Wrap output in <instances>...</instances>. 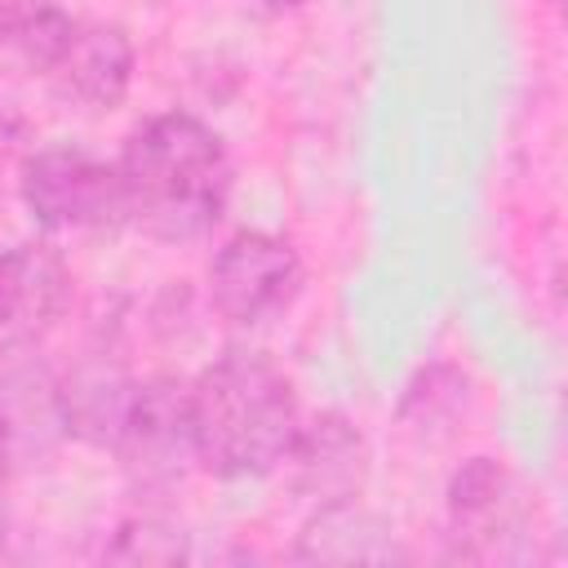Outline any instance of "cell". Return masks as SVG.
Returning a JSON list of instances; mask_svg holds the SVG:
<instances>
[{"mask_svg": "<svg viewBox=\"0 0 568 568\" xmlns=\"http://www.w3.org/2000/svg\"><path fill=\"white\" fill-rule=\"evenodd\" d=\"M115 173L124 226L155 244H195L213 235L235 186L222 133L195 111H160L142 120L124 138Z\"/></svg>", "mask_w": 568, "mask_h": 568, "instance_id": "obj_1", "label": "cell"}, {"mask_svg": "<svg viewBox=\"0 0 568 568\" xmlns=\"http://www.w3.org/2000/svg\"><path fill=\"white\" fill-rule=\"evenodd\" d=\"M200 470L222 484L266 479L284 466L302 426L293 377L253 346H226L191 382Z\"/></svg>", "mask_w": 568, "mask_h": 568, "instance_id": "obj_2", "label": "cell"}, {"mask_svg": "<svg viewBox=\"0 0 568 568\" xmlns=\"http://www.w3.org/2000/svg\"><path fill=\"white\" fill-rule=\"evenodd\" d=\"M120 475L138 501L173 497L191 470H200L195 422H191V382L173 373L138 377L124 422L111 439Z\"/></svg>", "mask_w": 568, "mask_h": 568, "instance_id": "obj_3", "label": "cell"}, {"mask_svg": "<svg viewBox=\"0 0 568 568\" xmlns=\"http://www.w3.org/2000/svg\"><path fill=\"white\" fill-rule=\"evenodd\" d=\"M18 200L49 235L124 226L115 160H102L80 142H44L27 151L18 164Z\"/></svg>", "mask_w": 568, "mask_h": 568, "instance_id": "obj_4", "label": "cell"}, {"mask_svg": "<svg viewBox=\"0 0 568 568\" xmlns=\"http://www.w3.org/2000/svg\"><path fill=\"white\" fill-rule=\"evenodd\" d=\"M532 506L501 457H466L444 488V537L453 559L510 564L528 555Z\"/></svg>", "mask_w": 568, "mask_h": 568, "instance_id": "obj_5", "label": "cell"}, {"mask_svg": "<svg viewBox=\"0 0 568 568\" xmlns=\"http://www.w3.org/2000/svg\"><path fill=\"white\" fill-rule=\"evenodd\" d=\"M302 280L306 266L293 240L262 226H244L231 231L209 257L204 293L213 315L226 320L231 328H262L297 302Z\"/></svg>", "mask_w": 568, "mask_h": 568, "instance_id": "obj_6", "label": "cell"}, {"mask_svg": "<svg viewBox=\"0 0 568 568\" xmlns=\"http://www.w3.org/2000/svg\"><path fill=\"white\" fill-rule=\"evenodd\" d=\"M62 444L58 368L40 342H0V475L40 470Z\"/></svg>", "mask_w": 568, "mask_h": 568, "instance_id": "obj_7", "label": "cell"}, {"mask_svg": "<svg viewBox=\"0 0 568 568\" xmlns=\"http://www.w3.org/2000/svg\"><path fill=\"white\" fill-rule=\"evenodd\" d=\"M284 470H288L293 493L306 497L311 506L355 501L364 497L368 475H373V444L355 417H346L342 408H324V413L302 417L288 444Z\"/></svg>", "mask_w": 568, "mask_h": 568, "instance_id": "obj_8", "label": "cell"}, {"mask_svg": "<svg viewBox=\"0 0 568 568\" xmlns=\"http://www.w3.org/2000/svg\"><path fill=\"white\" fill-rule=\"evenodd\" d=\"M71 262L44 240L0 248V342H44L71 311Z\"/></svg>", "mask_w": 568, "mask_h": 568, "instance_id": "obj_9", "label": "cell"}, {"mask_svg": "<svg viewBox=\"0 0 568 568\" xmlns=\"http://www.w3.org/2000/svg\"><path fill=\"white\" fill-rule=\"evenodd\" d=\"M133 368L124 351L111 337H93L67 368H58V395H62V426L67 439L89 448H111L124 408L133 399Z\"/></svg>", "mask_w": 568, "mask_h": 568, "instance_id": "obj_10", "label": "cell"}, {"mask_svg": "<svg viewBox=\"0 0 568 568\" xmlns=\"http://www.w3.org/2000/svg\"><path fill=\"white\" fill-rule=\"evenodd\" d=\"M138 71V44L120 22H80L62 62L53 67V84L62 98L80 102L84 111H115Z\"/></svg>", "mask_w": 568, "mask_h": 568, "instance_id": "obj_11", "label": "cell"}, {"mask_svg": "<svg viewBox=\"0 0 568 568\" xmlns=\"http://www.w3.org/2000/svg\"><path fill=\"white\" fill-rule=\"evenodd\" d=\"M297 564H395L408 559L399 532L368 510L359 497L337 506H315L293 541Z\"/></svg>", "mask_w": 568, "mask_h": 568, "instance_id": "obj_12", "label": "cell"}, {"mask_svg": "<svg viewBox=\"0 0 568 568\" xmlns=\"http://www.w3.org/2000/svg\"><path fill=\"white\" fill-rule=\"evenodd\" d=\"M470 404V382L462 368L453 364H426L408 386H404V399H399V417L408 430L417 435H435V430H448V422H457Z\"/></svg>", "mask_w": 568, "mask_h": 568, "instance_id": "obj_13", "label": "cell"}, {"mask_svg": "<svg viewBox=\"0 0 568 568\" xmlns=\"http://www.w3.org/2000/svg\"><path fill=\"white\" fill-rule=\"evenodd\" d=\"M80 18L67 13L62 4H27L18 13H9V31H4V44H13V53L40 71V75H53V67L62 62L71 36H75Z\"/></svg>", "mask_w": 568, "mask_h": 568, "instance_id": "obj_14", "label": "cell"}, {"mask_svg": "<svg viewBox=\"0 0 568 568\" xmlns=\"http://www.w3.org/2000/svg\"><path fill=\"white\" fill-rule=\"evenodd\" d=\"M106 559L115 564H178L186 559V528L178 519H169L155 506H142L138 515L120 519V528L111 532Z\"/></svg>", "mask_w": 568, "mask_h": 568, "instance_id": "obj_15", "label": "cell"}, {"mask_svg": "<svg viewBox=\"0 0 568 568\" xmlns=\"http://www.w3.org/2000/svg\"><path fill=\"white\" fill-rule=\"evenodd\" d=\"M257 13H293V9H302L306 0H248Z\"/></svg>", "mask_w": 568, "mask_h": 568, "instance_id": "obj_16", "label": "cell"}, {"mask_svg": "<svg viewBox=\"0 0 568 568\" xmlns=\"http://www.w3.org/2000/svg\"><path fill=\"white\" fill-rule=\"evenodd\" d=\"M9 541V501H4V475H0V550Z\"/></svg>", "mask_w": 568, "mask_h": 568, "instance_id": "obj_17", "label": "cell"}, {"mask_svg": "<svg viewBox=\"0 0 568 568\" xmlns=\"http://www.w3.org/2000/svg\"><path fill=\"white\" fill-rule=\"evenodd\" d=\"M4 31H9V4L0 0V44H4Z\"/></svg>", "mask_w": 568, "mask_h": 568, "instance_id": "obj_18", "label": "cell"}]
</instances>
